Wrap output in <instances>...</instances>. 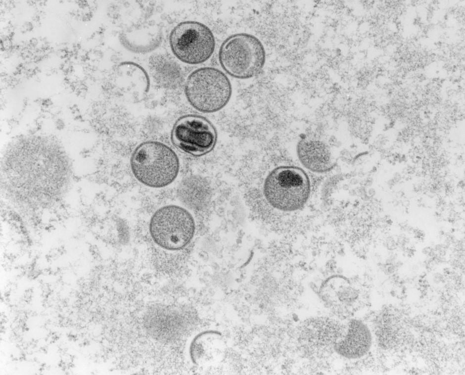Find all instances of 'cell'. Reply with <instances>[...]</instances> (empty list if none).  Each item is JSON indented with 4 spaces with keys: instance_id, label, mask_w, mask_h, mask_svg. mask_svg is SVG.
Instances as JSON below:
<instances>
[{
    "instance_id": "obj_1",
    "label": "cell",
    "mask_w": 465,
    "mask_h": 375,
    "mask_svg": "<svg viewBox=\"0 0 465 375\" xmlns=\"http://www.w3.org/2000/svg\"><path fill=\"white\" fill-rule=\"evenodd\" d=\"M130 164L133 175L140 183L155 188L173 183L181 168L174 150L165 143L153 140L143 141L137 146Z\"/></svg>"
},
{
    "instance_id": "obj_2",
    "label": "cell",
    "mask_w": 465,
    "mask_h": 375,
    "mask_svg": "<svg viewBox=\"0 0 465 375\" xmlns=\"http://www.w3.org/2000/svg\"><path fill=\"white\" fill-rule=\"evenodd\" d=\"M264 197L274 208L292 212L302 208L311 192V182L305 171L292 166H280L266 177L263 187Z\"/></svg>"
},
{
    "instance_id": "obj_3",
    "label": "cell",
    "mask_w": 465,
    "mask_h": 375,
    "mask_svg": "<svg viewBox=\"0 0 465 375\" xmlns=\"http://www.w3.org/2000/svg\"><path fill=\"white\" fill-rule=\"evenodd\" d=\"M184 91L193 108L202 113H211L220 110L228 104L232 87L230 80L222 71L204 67L188 75Z\"/></svg>"
},
{
    "instance_id": "obj_4",
    "label": "cell",
    "mask_w": 465,
    "mask_h": 375,
    "mask_svg": "<svg viewBox=\"0 0 465 375\" xmlns=\"http://www.w3.org/2000/svg\"><path fill=\"white\" fill-rule=\"evenodd\" d=\"M218 58L221 67L229 75L246 79L261 72L265 63L266 53L257 37L242 33L232 35L224 41Z\"/></svg>"
},
{
    "instance_id": "obj_5",
    "label": "cell",
    "mask_w": 465,
    "mask_h": 375,
    "mask_svg": "<svg viewBox=\"0 0 465 375\" xmlns=\"http://www.w3.org/2000/svg\"><path fill=\"white\" fill-rule=\"evenodd\" d=\"M149 233L154 242L169 251L180 250L192 240L196 230L192 215L177 205L163 206L152 216Z\"/></svg>"
},
{
    "instance_id": "obj_6",
    "label": "cell",
    "mask_w": 465,
    "mask_h": 375,
    "mask_svg": "<svg viewBox=\"0 0 465 375\" xmlns=\"http://www.w3.org/2000/svg\"><path fill=\"white\" fill-rule=\"evenodd\" d=\"M169 44L174 55L182 62L190 65L208 60L215 47L211 30L205 24L195 21L179 23L172 30Z\"/></svg>"
},
{
    "instance_id": "obj_7",
    "label": "cell",
    "mask_w": 465,
    "mask_h": 375,
    "mask_svg": "<svg viewBox=\"0 0 465 375\" xmlns=\"http://www.w3.org/2000/svg\"><path fill=\"white\" fill-rule=\"evenodd\" d=\"M171 140L180 151L199 157L213 149L217 141V133L215 126L206 118L198 114H188L175 122Z\"/></svg>"
},
{
    "instance_id": "obj_8",
    "label": "cell",
    "mask_w": 465,
    "mask_h": 375,
    "mask_svg": "<svg viewBox=\"0 0 465 375\" xmlns=\"http://www.w3.org/2000/svg\"><path fill=\"white\" fill-rule=\"evenodd\" d=\"M226 349V342L221 332L206 330L193 338L189 346V353L194 364L211 366L222 360Z\"/></svg>"
},
{
    "instance_id": "obj_9",
    "label": "cell",
    "mask_w": 465,
    "mask_h": 375,
    "mask_svg": "<svg viewBox=\"0 0 465 375\" xmlns=\"http://www.w3.org/2000/svg\"><path fill=\"white\" fill-rule=\"evenodd\" d=\"M372 340V333L368 326L362 321L353 319L349 322L346 334L334 343L333 348L344 358L359 359L370 351Z\"/></svg>"
},
{
    "instance_id": "obj_10",
    "label": "cell",
    "mask_w": 465,
    "mask_h": 375,
    "mask_svg": "<svg viewBox=\"0 0 465 375\" xmlns=\"http://www.w3.org/2000/svg\"><path fill=\"white\" fill-rule=\"evenodd\" d=\"M297 153L302 164L313 172H327L334 165L329 148L320 141L301 140L297 145Z\"/></svg>"
},
{
    "instance_id": "obj_11",
    "label": "cell",
    "mask_w": 465,
    "mask_h": 375,
    "mask_svg": "<svg viewBox=\"0 0 465 375\" xmlns=\"http://www.w3.org/2000/svg\"><path fill=\"white\" fill-rule=\"evenodd\" d=\"M121 41L129 50L136 53H147L156 48L162 39L161 29L154 24L135 27L122 33Z\"/></svg>"
},
{
    "instance_id": "obj_12",
    "label": "cell",
    "mask_w": 465,
    "mask_h": 375,
    "mask_svg": "<svg viewBox=\"0 0 465 375\" xmlns=\"http://www.w3.org/2000/svg\"><path fill=\"white\" fill-rule=\"evenodd\" d=\"M319 294L323 301L337 306H348L358 297V291L343 277L332 276L321 285Z\"/></svg>"
},
{
    "instance_id": "obj_13",
    "label": "cell",
    "mask_w": 465,
    "mask_h": 375,
    "mask_svg": "<svg viewBox=\"0 0 465 375\" xmlns=\"http://www.w3.org/2000/svg\"><path fill=\"white\" fill-rule=\"evenodd\" d=\"M151 73L157 82L164 86L172 85L176 78V65L167 56H153L150 60Z\"/></svg>"
},
{
    "instance_id": "obj_14",
    "label": "cell",
    "mask_w": 465,
    "mask_h": 375,
    "mask_svg": "<svg viewBox=\"0 0 465 375\" xmlns=\"http://www.w3.org/2000/svg\"><path fill=\"white\" fill-rule=\"evenodd\" d=\"M383 245L388 250L392 251L396 248L397 244L394 238L391 236H388L383 243Z\"/></svg>"
},
{
    "instance_id": "obj_15",
    "label": "cell",
    "mask_w": 465,
    "mask_h": 375,
    "mask_svg": "<svg viewBox=\"0 0 465 375\" xmlns=\"http://www.w3.org/2000/svg\"><path fill=\"white\" fill-rule=\"evenodd\" d=\"M409 242V238L404 234H402L400 235L398 237L396 243L397 246H399L400 247L402 248L403 249H404L405 248V245L408 243Z\"/></svg>"
},
{
    "instance_id": "obj_16",
    "label": "cell",
    "mask_w": 465,
    "mask_h": 375,
    "mask_svg": "<svg viewBox=\"0 0 465 375\" xmlns=\"http://www.w3.org/2000/svg\"><path fill=\"white\" fill-rule=\"evenodd\" d=\"M434 249L431 246H426L422 249V253L424 255H429Z\"/></svg>"
},
{
    "instance_id": "obj_17",
    "label": "cell",
    "mask_w": 465,
    "mask_h": 375,
    "mask_svg": "<svg viewBox=\"0 0 465 375\" xmlns=\"http://www.w3.org/2000/svg\"><path fill=\"white\" fill-rule=\"evenodd\" d=\"M395 183H396V182L393 179H390L387 182L388 185L390 187H392V186H393L395 184Z\"/></svg>"
}]
</instances>
